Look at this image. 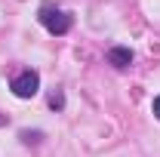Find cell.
Instances as JSON below:
<instances>
[{"label":"cell","instance_id":"6da1fadb","mask_svg":"<svg viewBox=\"0 0 160 157\" xmlns=\"http://www.w3.org/2000/svg\"><path fill=\"white\" fill-rule=\"evenodd\" d=\"M37 19L40 25L49 31V34H68L71 31V25H74V19H71V13H65V9H59V6H52V3H43L37 9Z\"/></svg>","mask_w":160,"mask_h":157},{"label":"cell","instance_id":"7a4b0ae2","mask_svg":"<svg viewBox=\"0 0 160 157\" xmlns=\"http://www.w3.org/2000/svg\"><path fill=\"white\" fill-rule=\"evenodd\" d=\"M9 89H12V96L16 99H34L40 89V74L37 71H22V74H16L12 77V83H9Z\"/></svg>","mask_w":160,"mask_h":157},{"label":"cell","instance_id":"3957f363","mask_svg":"<svg viewBox=\"0 0 160 157\" xmlns=\"http://www.w3.org/2000/svg\"><path fill=\"white\" fill-rule=\"evenodd\" d=\"M108 62L114 68H129L132 65V49L129 46H111L108 49Z\"/></svg>","mask_w":160,"mask_h":157},{"label":"cell","instance_id":"277c9868","mask_svg":"<svg viewBox=\"0 0 160 157\" xmlns=\"http://www.w3.org/2000/svg\"><path fill=\"white\" fill-rule=\"evenodd\" d=\"M19 139L25 142V145H40L43 133H37V129H34V133H31V129H22V133H19Z\"/></svg>","mask_w":160,"mask_h":157},{"label":"cell","instance_id":"5b68a950","mask_svg":"<svg viewBox=\"0 0 160 157\" xmlns=\"http://www.w3.org/2000/svg\"><path fill=\"white\" fill-rule=\"evenodd\" d=\"M49 108H56V111H62V108H65V96H62V89L49 93Z\"/></svg>","mask_w":160,"mask_h":157},{"label":"cell","instance_id":"8992f818","mask_svg":"<svg viewBox=\"0 0 160 157\" xmlns=\"http://www.w3.org/2000/svg\"><path fill=\"white\" fill-rule=\"evenodd\" d=\"M151 111H154V117H157V120H160V96H157V99H154V105H151Z\"/></svg>","mask_w":160,"mask_h":157}]
</instances>
